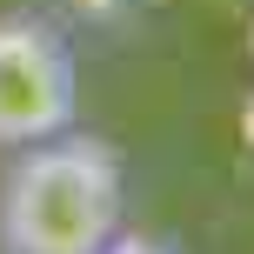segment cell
<instances>
[{"mask_svg":"<svg viewBox=\"0 0 254 254\" xmlns=\"http://www.w3.org/2000/svg\"><path fill=\"white\" fill-rule=\"evenodd\" d=\"M127 221V167L114 140L61 134L13 147L0 181V248L7 254H101Z\"/></svg>","mask_w":254,"mask_h":254,"instance_id":"6da1fadb","label":"cell"},{"mask_svg":"<svg viewBox=\"0 0 254 254\" xmlns=\"http://www.w3.org/2000/svg\"><path fill=\"white\" fill-rule=\"evenodd\" d=\"M80 114V74L61 27L40 13H0V147L47 140Z\"/></svg>","mask_w":254,"mask_h":254,"instance_id":"7a4b0ae2","label":"cell"},{"mask_svg":"<svg viewBox=\"0 0 254 254\" xmlns=\"http://www.w3.org/2000/svg\"><path fill=\"white\" fill-rule=\"evenodd\" d=\"M140 0H67V13L74 20H87V27H114V20H127Z\"/></svg>","mask_w":254,"mask_h":254,"instance_id":"3957f363","label":"cell"},{"mask_svg":"<svg viewBox=\"0 0 254 254\" xmlns=\"http://www.w3.org/2000/svg\"><path fill=\"white\" fill-rule=\"evenodd\" d=\"M241 140L254 147V94H248V107H241Z\"/></svg>","mask_w":254,"mask_h":254,"instance_id":"277c9868","label":"cell"},{"mask_svg":"<svg viewBox=\"0 0 254 254\" xmlns=\"http://www.w3.org/2000/svg\"><path fill=\"white\" fill-rule=\"evenodd\" d=\"M248 54H254V27H248Z\"/></svg>","mask_w":254,"mask_h":254,"instance_id":"5b68a950","label":"cell"}]
</instances>
